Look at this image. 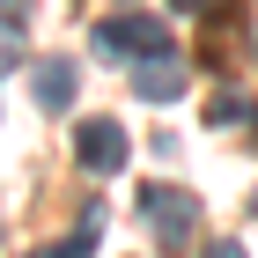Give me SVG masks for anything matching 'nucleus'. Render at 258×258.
Returning <instances> with one entry per match:
<instances>
[{"label": "nucleus", "mask_w": 258, "mask_h": 258, "mask_svg": "<svg viewBox=\"0 0 258 258\" xmlns=\"http://www.w3.org/2000/svg\"><path fill=\"white\" fill-rule=\"evenodd\" d=\"M74 155H81V170H96V177L125 170V125H118V118H89L81 140H74Z\"/></svg>", "instance_id": "obj_3"}, {"label": "nucleus", "mask_w": 258, "mask_h": 258, "mask_svg": "<svg viewBox=\"0 0 258 258\" xmlns=\"http://www.w3.org/2000/svg\"><path fill=\"white\" fill-rule=\"evenodd\" d=\"M30 89H37V103H44V111H67V103H74V59H44Z\"/></svg>", "instance_id": "obj_5"}, {"label": "nucleus", "mask_w": 258, "mask_h": 258, "mask_svg": "<svg viewBox=\"0 0 258 258\" xmlns=\"http://www.w3.org/2000/svg\"><path fill=\"white\" fill-rule=\"evenodd\" d=\"M207 258H243V243H207Z\"/></svg>", "instance_id": "obj_6"}, {"label": "nucleus", "mask_w": 258, "mask_h": 258, "mask_svg": "<svg viewBox=\"0 0 258 258\" xmlns=\"http://www.w3.org/2000/svg\"><path fill=\"white\" fill-rule=\"evenodd\" d=\"M140 96H155V103H170V96H184V67L170 59V52H148V67H140Z\"/></svg>", "instance_id": "obj_4"}, {"label": "nucleus", "mask_w": 258, "mask_h": 258, "mask_svg": "<svg viewBox=\"0 0 258 258\" xmlns=\"http://www.w3.org/2000/svg\"><path fill=\"white\" fill-rule=\"evenodd\" d=\"M89 44L111 52V59H125V52H170V30H162L155 15H103L96 30H89Z\"/></svg>", "instance_id": "obj_2"}, {"label": "nucleus", "mask_w": 258, "mask_h": 258, "mask_svg": "<svg viewBox=\"0 0 258 258\" xmlns=\"http://www.w3.org/2000/svg\"><path fill=\"white\" fill-rule=\"evenodd\" d=\"M140 214L155 221L162 251H184V243H192V229H199V199L177 192V184H148V192H140Z\"/></svg>", "instance_id": "obj_1"}, {"label": "nucleus", "mask_w": 258, "mask_h": 258, "mask_svg": "<svg viewBox=\"0 0 258 258\" xmlns=\"http://www.w3.org/2000/svg\"><path fill=\"white\" fill-rule=\"evenodd\" d=\"M170 8H184V15H192V8H207V0H170Z\"/></svg>", "instance_id": "obj_7"}]
</instances>
